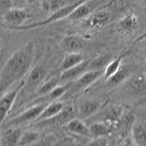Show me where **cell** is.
I'll return each instance as SVG.
<instances>
[{
    "instance_id": "603a6c76",
    "label": "cell",
    "mask_w": 146,
    "mask_h": 146,
    "mask_svg": "<svg viewBox=\"0 0 146 146\" xmlns=\"http://www.w3.org/2000/svg\"><path fill=\"white\" fill-rule=\"evenodd\" d=\"M114 58L111 53L100 55L89 61L87 70H105V67Z\"/></svg>"
},
{
    "instance_id": "52a82bcc",
    "label": "cell",
    "mask_w": 146,
    "mask_h": 146,
    "mask_svg": "<svg viewBox=\"0 0 146 146\" xmlns=\"http://www.w3.org/2000/svg\"><path fill=\"white\" fill-rule=\"evenodd\" d=\"M25 84V80H21L15 88L3 94L0 98V126L7 118V115L11 110L14 103L21 92V90Z\"/></svg>"
},
{
    "instance_id": "8992f818",
    "label": "cell",
    "mask_w": 146,
    "mask_h": 146,
    "mask_svg": "<svg viewBox=\"0 0 146 146\" xmlns=\"http://www.w3.org/2000/svg\"><path fill=\"white\" fill-rule=\"evenodd\" d=\"M46 75V69L43 65H35L29 72L28 77L25 80V84L21 90H24V92L29 94L36 92L37 88L45 80Z\"/></svg>"
},
{
    "instance_id": "4316f807",
    "label": "cell",
    "mask_w": 146,
    "mask_h": 146,
    "mask_svg": "<svg viewBox=\"0 0 146 146\" xmlns=\"http://www.w3.org/2000/svg\"><path fill=\"white\" fill-rule=\"evenodd\" d=\"M68 5L69 0H42L40 7L42 11L52 14Z\"/></svg>"
},
{
    "instance_id": "ac0fdd59",
    "label": "cell",
    "mask_w": 146,
    "mask_h": 146,
    "mask_svg": "<svg viewBox=\"0 0 146 146\" xmlns=\"http://www.w3.org/2000/svg\"><path fill=\"white\" fill-rule=\"evenodd\" d=\"M139 21L134 13L126 14L118 23V29L125 35L132 33L138 27Z\"/></svg>"
},
{
    "instance_id": "277c9868",
    "label": "cell",
    "mask_w": 146,
    "mask_h": 146,
    "mask_svg": "<svg viewBox=\"0 0 146 146\" xmlns=\"http://www.w3.org/2000/svg\"><path fill=\"white\" fill-rule=\"evenodd\" d=\"M116 18V13L108 8L100 7L85 19V26L90 29H97L109 25Z\"/></svg>"
},
{
    "instance_id": "e575fe53",
    "label": "cell",
    "mask_w": 146,
    "mask_h": 146,
    "mask_svg": "<svg viewBox=\"0 0 146 146\" xmlns=\"http://www.w3.org/2000/svg\"><path fill=\"white\" fill-rule=\"evenodd\" d=\"M141 42H143V43L144 44V45L146 46V38L145 39V40H143L142 42H139V43H141ZM139 43H138V44H139Z\"/></svg>"
},
{
    "instance_id": "e0dca14e",
    "label": "cell",
    "mask_w": 146,
    "mask_h": 146,
    "mask_svg": "<svg viewBox=\"0 0 146 146\" xmlns=\"http://www.w3.org/2000/svg\"><path fill=\"white\" fill-rule=\"evenodd\" d=\"M66 129L74 135L81 136L83 137H91L89 126L82 121L80 118H73L69 121L66 124Z\"/></svg>"
},
{
    "instance_id": "2e32d148",
    "label": "cell",
    "mask_w": 146,
    "mask_h": 146,
    "mask_svg": "<svg viewBox=\"0 0 146 146\" xmlns=\"http://www.w3.org/2000/svg\"><path fill=\"white\" fill-rule=\"evenodd\" d=\"M75 115V109L72 106H67L64 108L57 115L50 119L38 121L37 123L43 125H62L66 123L72 119Z\"/></svg>"
},
{
    "instance_id": "d6a6232c",
    "label": "cell",
    "mask_w": 146,
    "mask_h": 146,
    "mask_svg": "<svg viewBox=\"0 0 146 146\" xmlns=\"http://www.w3.org/2000/svg\"><path fill=\"white\" fill-rule=\"evenodd\" d=\"M146 38V31L144 32L143 34H142L140 36H139V37H137V38L136 39V40H135V42H134V43H133V45H136V44H138L139 42H140L143 41V40H145V39Z\"/></svg>"
},
{
    "instance_id": "836d02e7",
    "label": "cell",
    "mask_w": 146,
    "mask_h": 146,
    "mask_svg": "<svg viewBox=\"0 0 146 146\" xmlns=\"http://www.w3.org/2000/svg\"><path fill=\"white\" fill-rule=\"evenodd\" d=\"M36 1H38V0H28V4H29V5H32V4L35 3Z\"/></svg>"
},
{
    "instance_id": "30bf717a",
    "label": "cell",
    "mask_w": 146,
    "mask_h": 146,
    "mask_svg": "<svg viewBox=\"0 0 146 146\" xmlns=\"http://www.w3.org/2000/svg\"><path fill=\"white\" fill-rule=\"evenodd\" d=\"M31 18V15L23 8L12 7L5 12L3 18L5 23L8 24L10 29L21 27Z\"/></svg>"
},
{
    "instance_id": "ffe728a7",
    "label": "cell",
    "mask_w": 146,
    "mask_h": 146,
    "mask_svg": "<svg viewBox=\"0 0 146 146\" xmlns=\"http://www.w3.org/2000/svg\"><path fill=\"white\" fill-rule=\"evenodd\" d=\"M23 131L20 128L12 126L7 128L3 135L1 136V145H18Z\"/></svg>"
},
{
    "instance_id": "9c48e42d",
    "label": "cell",
    "mask_w": 146,
    "mask_h": 146,
    "mask_svg": "<svg viewBox=\"0 0 146 146\" xmlns=\"http://www.w3.org/2000/svg\"><path fill=\"white\" fill-rule=\"evenodd\" d=\"M137 66L133 64H121L118 70L112 76L107 79V85L108 86L116 87L127 81L135 73H136Z\"/></svg>"
},
{
    "instance_id": "cb8c5ba5",
    "label": "cell",
    "mask_w": 146,
    "mask_h": 146,
    "mask_svg": "<svg viewBox=\"0 0 146 146\" xmlns=\"http://www.w3.org/2000/svg\"><path fill=\"white\" fill-rule=\"evenodd\" d=\"M72 83H62V84L58 85L56 88H53L50 93L48 94V95L45 96H42V97H40L39 100L40 102H51L56 101V100L59 98H62L63 97L64 95L66 93L67 90L69 89V88L71 86Z\"/></svg>"
},
{
    "instance_id": "d6986e66",
    "label": "cell",
    "mask_w": 146,
    "mask_h": 146,
    "mask_svg": "<svg viewBox=\"0 0 146 146\" xmlns=\"http://www.w3.org/2000/svg\"><path fill=\"white\" fill-rule=\"evenodd\" d=\"M64 108V104L62 102L60 101H53L50 103H48L44 110H42L39 117L35 120V123L43 120L50 119L53 118L58 114Z\"/></svg>"
},
{
    "instance_id": "5bb4252c",
    "label": "cell",
    "mask_w": 146,
    "mask_h": 146,
    "mask_svg": "<svg viewBox=\"0 0 146 146\" xmlns=\"http://www.w3.org/2000/svg\"><path fill=\"white\" fill-rule=\"evenodd\" d=\"M126 82V88L130 93L135 95L146 93V75L144 74L135 73Z\"/></svg>"
},
{
    "instance_id": "9a60e30c",
    "label": "cell",
    "mask_w": 146,
    "mask_h": 146,
    "mask_svg": "<svg viewBox=\"0 0 146 146\" xmlns=\"http://www.w3.org/2000/svg\"><path fill=\"white\" fill-rule=\"evenodd\" d=\"M102 107L100 101L88 100L81 103L78 108V115L80 118H88L94 117Z\"/></svg>"
},
{
    "instance_id": "4dcf8cb0",
    "label": "cell",
    "mask_w": 146,
    "mask_h": 146,
    "mask_svg": "<svg viewBox=\"0 0 146 146\" xmlns=\"http://www.w3.org/2000/svg\"><path fill=\"white\" fill-rule=\"evenodd\" d=\"M13 7V0H0V11L6 12Z\"/></svg>"
},
{
    "instance_id": "44dd1931",
    "label": "cell",
    "mask_w": 146,
    "mask_h": 146,
    "mask_svg": "<svg viewBox=\"0 0 146 146\" xmlns=\"http://www.w3.org/2000/svg\"><path fill=\"white\" fill-rule=\"evenodd\" d=\"M84 61V57L79 52L77 53H67L66 56L63 58L59 66H58V72L59 73L72 68L73 66L79 64Z\"/></svg>"
},
{
    "instance_id": "6da1fadb",
    "label": "cell",
    "mask_w": 146,
    "mask_h": 146,
    "mask_svg": "<svg viewBox=\"0 0 146 146\" xmlns=\"http://www.w3.org/2000/svg\"><path fill=\"white\" fill-rule=\"evenodd\" d=\"M35 42L30 40L9 58L0 74V95L3 94L32 68L35 57Z\"/></svg>"
},
{
    "instance_id": "5b68a950",
    "label": "cell",
    "mask_w": 146,
    "mask_h": 146,
    "mask_svg": "<svg viewBox=\"0 0 146 146\" xmlns=\"http://www.w3.org/2000/svg\"><path fill=\"white\" fill-rule=\"evenodd\" d=\"M48 103L41 102L38 104H35L32 106L27 108L26 110L18 114L12 119L9 120L5 124V128L12 127V126H18L23 123L35 121L38 118L40 113L42 112L44 108L46 107Z\"/></svg>"
},
{
    "instance_id": "f1b7e54d",
    "label": "cell",
    "mask_w": 146,
    "mask_h": 146,
    "mask_svg": "<svg viewBox=\"0 0 146 146\" xmlns=\"http://www.w3.org/2000/svg\"><path fill=\"white\" fill-rule=\"evenodd\" d=\"M40 139V134L35 130L23 131L18 145H31L36 143Z\"/></svg>"
},
{
    "instance_id": "7c38bea8",
    "label": "cell",
    "mask_w": 146,
    "mask_h": 146,
    "mask_svg": "<svg viewBox=\"0 0 146 146\" xmlns=\"http://www.w3.org/2000/svg\"><path fill=\"white\" fill-rule=\"evenodd\" d=\"M86 45V41L83 37L78 35L66 36L60 42V47L66 53H77L81 50Z\"/></svg>"
},
{
    "instance_id": "8fae6325",
    "label": "cell",
    "mask_w": 146,
    "mask_h": 146,
    "mask_svg": "<svg viewBox=\"0 0 146 146\" xmlns=\"http://www.w3.org/2000/svg\"><path fill=\"white\" fill-rule=\"evenodd\" d=\"M100 110L101 113L99 115L100 118L98 121L108 123L111 126L114 123H118V122H119L121 116L124 113L123 107L118 105H106L105 107H102Z\"/></svg>"
},
{
    "instance_id": "7402d4cb",
    "label": "cell",
    "mask_w": 146,
    "mask_h": 146,
    "mask_svg": "<svg viewBox=\"0 0 146 146\" xmlns=\"http://www.w3.org/2000/svg\"><path fill=\"white\" fill-rule=\"evenodd\" d=\"M131 134L134 144L146 146V123L135 121L131 128Z\"/></svg>"
},
{
    "instance_id": "83f0119b",
    "label": "cell",
    "mask_w": 146,
    "mask_h": 146,
    "mask_svg": "<svg viewBox=\"0 0 146 146\" xmlns=\"http://www.w3.org/2000/svg\"><path fill=\"white\" fill-rule=\"evenodd\" d=\"M126 54V52L121 53V54L118 55V56L115 57L111 62L108 64V66L105 67V70H104V74H103V78L105 80L108 79L110 76H112L119 69L121 65L122 64V61H123Z\"/></svg>"
},
{
    "instance_id": "1f68e13d",
    "label": "cell",
    "mask_w": 146,
    "mask_h": 146,
    "mask_svg": "<svg viewBox=\"0 0 146 146\" xmlns=\"http://www.w3.org/2000/svg\"><path fill=\"white\" fill-rule=\"evenodd\" d=\"M13 7L18 8H23L27 3H28V0H13Z\"/></svg>"
},
{
    "instance_id": "d590c367",
    "label": "cell",
    "mask_w": 146,
    "mask_h": 146,
    "mask_svg": "<svg viewBox=\"0 0 146 146\" xmlns=\"http://www.w3.org/2000/svg\"><path fill=\"white\" fill-rule=\"evenodd\" d=\"M145 65H146V59H145Z\"/></svg>"
},
{
    "instance_id": "ba28073f",
    "label": "cell",
    "mask_w": 146,
    "mask_h": 146,
    "mask_svg": "<svg viewBox=\"0 0 146 146\" xmlns=\"http://www.w3.org/2000/svg\"><path fill=\"white\" fill-rule=\"evenodd\" d=\"M105 0H86L76 7L68 16V19L78 21L86 19L102 7Z\"/></svg>"
},
{
    "instance_id": "f546056e",
    "label": "cell",
    "mask_w": 146,
    "mask_h": 146,
    "mask_svg": "<svg viewBox=\"0 0 146 146\" xmlns=\"http://www.w3.org/2000/svg\"><path fill=\"white\" fill-rule=\"evenodd\" d=\"M89 145H97V146H105L108 145V139L106 137H94L91 141L88 143Z\"/></svg>"
},
{
    "instance_id": "4fadbf2b",
    "label": "cell",
    "mask_w": 146,
    "mask_h": 146,
    "mask_svg": "<svg viewBox=\"0 0 146 146\" xmlns=\"http://www.w3.org/2000/svg\"><path fill=\"white\" fill-rule=\"evenodd\" d=\"M88 63H89L88 60H84L79 64L59 73L58 77L61 84L72 83L77 80L78 78H80L88 70Z\"/></svg>"
},
{
    "instance_id": "484cf974",
    "label": "cell",
    "mask_w": 146,
    "mask_h": 146,
    "mask_svg": "<svg viewBox=\"0 0 146 146\" xmlns=\"http://www.w3.org/2000/svg\"><path fill=\"white\" fill-rule=\"evenodd\" d=\"M59 84H61V82H60L58 75H55V76L51 77L48 80H44L43 83L40 85V86L36 91V92H35L36 94L35 95L38 98L46 96L53 88H56Z\"/></svg>"
},
{
    "instance_id": "3957f363",
    "label": "cell",
    "mask_w": 146,
    "mask_h": 146,
    "mask_svg": "<svg viewBox=\"0 0 146 146\" xmlns=\"http://www.w3.org/2000/svg\"><path fill=\"white\" fill-rule=\"evenodd\" d=\"M86 0H78L77 2H73L72 4H70V5H66L65 7H62V9L58 10V11L55 12L53 13L50 14V15L48 17L47 19L44 21H41L35 22L29 25H22L21 27H16V28L13 29L14 30H28L32 29L38 28L40 27H43V26L48 25L49 23H52V22L62 20L65 18H68L69 15L73 12V10H75L78 6L85 2Z\"/></svg>"
},
{
    "instance_id": "d4e9b609",
    "label": "cell",
    "mask_w": 146,
    "mask_h": 146,
    "mask_svg": "<svg viewBox=\"0 0 146 146\" xmlns=\"http://www.w3.org/2000/svg\"><path fill=\"white\" fill-rule=\"evenodd\" d=\"M91 137H106L112 131V126L103 121H95L89 126Z\"/></svg>"
},
{
    "instance_id": "7a4b0ae2",
    "label": "cell",
    "mask_w": 146,
    "mask_h": 146,
    "mask_svg": "<svg viewBox=\"0 0 146 146\" xmlns=\"http://www.w3.org/2000/svg\"><path fill=\"white\" fill-rule=\"evenodd\" d=\"M103 74L104 70H87L80 78L72 83L64 96L68 98L81 93L91 86L96 80H98L101 77H103Z\"/></svg>"
}]
</instances>
